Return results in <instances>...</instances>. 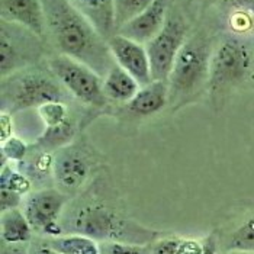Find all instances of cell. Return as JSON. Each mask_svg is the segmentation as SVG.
<instances>
[{
	"label": "cell",
	"instance_id": "16",
	"mask_svg": "<svg viewBox=\"0 0 254 254\" xmlns=\"http://www.w3.org/2000/svg\"><path fill=\"white\" fill-rule=\"evenodd\" d=\"M54 163L56 153L31 144L29 154L22 163L16 164V169L29 177L34 185L51 188L47 183H54Z\"/></svg>",
	"mask_w": 254,
	"mask_h": 254
},
{
	"label": "cell",
	"instance_id": "31",
	"mask_svg": "<svg viewBox=\"0 0 254 254\" xmlns=\"http://www.w3.org/2000/svg\"><path fill=\"white\" fill-rule=\"evenodd\" d=\"M203 240V254H219V238L215 233L208 234Z\"/></svg>",
	"mask_w": 254,
	"mask_h": 254
},
{
	"label": "cell",
	"instance_id": "24",
	"mask_svg": "<svg viewBox=\"0 0 254 254\" xmlns=\"http://www.w3.org/2000/svg\"><path fill=\"white\" fill-rule=\"evenodd\" d=\"M31 151V144H28L23 138L13 135L6 142L0 144V157H1V166L7 163H22Z\"/></svg>",
	"mask_w": 254,
	"mask_h": 254
},
{
	"label": "cell",
	"instance_id": "32",
	"mask_svg": "<svg viewBox=\"0 0 254 254\" xmlns=\"http://www.w3.org/2000/svg\"><path fill=\"white\" fill-rule=\"evenodd\" d=\"M1 254H31L26 244H4L1 246Z\"/></svg>",
	"mask_w": 254,
	"mask_h": 254
},
{
	"label": "cell",
	"instance_id": "10",
	"mask_svg": "<svg viewBox=\"0 0 254 254\" xmlns=\"http://www.w3.org/2000/svg\"><path fill=\"white\" fill-rule=\"evenodd\" d=\"M38 117L44 124L41 132L34 145L48 151H59L71 144L77 134V124L70 111L68 102H51L37 109Z\"/></svg>",
	"mask_w": 254,
	"mask_h": 254
},
{
	"label": "cell",
	"instance_id": "28",
	"mask_svg": "<svg viewBox=\"0 0 254 254\" xmlns=\"http://www.w3.org/2000/svg\"><path fill=\"white\" fill-rule=\"evenodd\" d=\"M212 4L219 6V7H225L227 9V15L233 10L237 9H250L254 10V0H209Z\"/></svg>",
	"mask_w": 254,
	"mask_h": 254
},
{
	"label": "cell",
	"instance_id": "15",
	"mask_svg": "<svg viewBox=\"0 0 254 254\" xmlns=\"http://www.w3.org/2000/svg\"><path fill=\"white\" fill-rule=\"evenodd\" d=\"M169 106V83L154 80L147 86H141L138 93L127 102L122 112L134 119L154 117Z\"/></svg>",
	"mask_w": 254,
	"mask_h": 254
},
{
	"label": "cell",
	"instance_id": "26",
	"mask_svg": "<svg viewBox=\"0 0 254 254\" xmlns=\"http://www.w3.org/2000/svg\"><path fill=\"white\" fill-rule=\"evenodd\" d=\"M180 241L182 237H176V235L157 238L151 244V254H177Z\"/></svg>",
	"mask_w": 254,
	"mask_h": 254
},
{
	"label": "cell",
	"instance_id": "7",
	"mask_svg": "<svg viewBox=\"0 0 254 254\" xmlns=\"http://www.w3.org/2000/svg\"><path fill=\"white\" fill-rule=\"evenodd\" d=\"M44 38L10 22L0 25V71L1 78L37 65L44 56Z\"/></svg>",
	"mask_w": 254,
	"mask_h": 254
},
{
	"label": "cell",
	"instance_id": "23",
	"mask_svg": "<svg viewBox=\"0 0 254 254\" xmlns=\"http://www.w3.org/2000/svg\"><path fill=\"white\" fill-rule=\"evenodd\" d=\"M154 0H114L117 32L128 22L141 15Z\"/></svg>",
	"mask_w": 254,
	"mask_h": 254
},
{
	"label": "cell",
	"instance_id": "1",
	"mask_svg": "<svg viewBox=\"0 0 254 254\" xmlns=\"http://www.w3.org/2000/svg\"><path fill=\"white\" fill-rule=\"evenodd\" d=\"M47 37L60 56L89 65L102 77L115 65L108 41L70 0H42Z\"/></svg>",
	"mask_w": 254,
	"mask_h": 254
},
{
	"label": "cell",
	"instance_id": "22",
	"mask_svg": "<svg viewBox=\"0 0 254 254\" xmlns=\"http://www.w3.org/2000/svg\"><path fill=\"white\" fill-rule=\"evenodd\" d=\"M32 188H34V183L26 175H23L18 169L10 167L9 163L1 166L0 189H9L22 196H28L32 192Z\"/></svg>",
	"mask_w": 254,
	"mask_h": 254
},
{
	"label": "cell",
	"instance_id": "2",
	"mask_svg": "<svg viewBox=\"0 0 254 254\" xmlns=\"http://www.w3.org/2000/svg\"><path fill=\"white\" fill-rule=\"evenodd\" d=\"M214 45L212 38L203 31L188 37L167 80L169 106L172 111H179L193 103L208 92Z\"/></svg>",
	"mask_w": 254,
	"mask_h": 254
},
{
	"label": "cell",
	"instance_id": "25",
	"mask_svg": "<svg viewBox=\"0 0 254 254\" xmlns=\"http://www.w3.org/2000/svg\"><path fill=\"white\" fill-rule=\"evenodd\" d=\"M100 254H151V244L105 241L100 243Z\"/></svg>",
	"mask_w": 254,
	"mask_h": 254
},
{
	"label": "cell",
	"instance_id": "30",
	"mask_svg": "<svg viewBox=\"0 0 254 254\" xmlns=\"http://www.w3.org/2000/svg\"><path fill=\"white\" fill-rule=\"evenodd\" d=\"M13 119L9 112L1 111L0 114V144L6 142L9 138L13 137Z\"/></svg>",
	"mask_w": 254,
	"mask_h": 254
},
{
	"label": "cell",
	"instance_id": "19",
	"mask_svg": "<svg viewBox=\"0 0 254 254\" xmlns=\"http://www.w3.org/2000/svg\"><path fill=\"white\" fill-rule=\"evenodd\" d=\"M0 234L4 244H28L32 240L34 228L22 209H13L1 214Z\"/></svg>",
	"mask_w": 254,
	"mask_h": 254
},
{
	"label": "cell",
	"instance_id": "18",
	"mask_svg": "<svg viewBox=\"0 0 254 254\" xmlns=\"http://www.w3.org/2000/svg\"><path fill=\"white\" fill-rule=\"evenodd\" d=\"M141 89V84L117 63L103 77V93L109 102L127 103Z\"/></svg>",
	"mask_w": 254,
	"mask_h": 254
},
{
	"label": "cell",
	"instance_id": "11",
	"mask_svg": "<svg viewBox=\"0 0 254 254\" xmlns=\"http://www.w3.org/2000/svg\"><path fill=\"white\" fill-rule=\"evenodd\" d=\"M90 176V163L77 147L67 145L56 151L54 188L65 195L76 193Z\"/></svg>",
	"mask_w": 254,
	"mask_h": 254
},
{
	"label": "cell",
	"instance_id": "17",
	"mask_svg": "<svg viewBox=\"0 0 254 254\" xmlns=\"http://www.w3.org/2000/svg\"><path fill=\"white\" fill-rule=\"evenodd\" d=\"M71 4L80 10L103 38L111 39L117 34L114 0H70Z\"/></svg>",
	"mask_w": 254,
	"mask_h": 254
},
{
	"label": "cell",
	"instance_id": "5",
	"mask_svg": "<svg viewBox=\"0 0 254 254\" xmlns=\"http://www.w3.org/2000/svg\"><path fill=\"white\" fill-rule=\"evenodd\" d=\"M71 96L48 68L37 65L1 78V111L10 115L38 109L51 102H68Z\"/></svg>",
	"mask_w": 254,
	"mask_h": 254
},
{
	"label": "cell",
	"instance_id": "4",
	"mask_svg": "<svg viewBox=\"0 0 254 254\" xmlns=\"http://www.w3.org/2000/svg\"><path fill=\"white\" fill-rule=\"evenodd\" d=\"M68 234H81L105 241H122L134 244H153L160 233L145 228L137 222L122 216L105 203L81 205L70 218Z\"/></svg>",
	"mask_w": 254,
	"mask_h": 254
},
{
	"label": "cell",
	"instance_id": "20",
	"mask_svg": "<svg viewBox=\"0 0 254 254\" xmlns=\"http://www.w3.org/2000/svg\"><path fill=\"white\" fill-rule=\"evenodd\" d=\"M44 243L61 254H100V243L81 234H65L45 238Z\"/></svg>",
	"mask_w": 254,
	"mask_h": 254
},
{
	"label": "cell",
	"instance_id": "33",
	"mask_svg": "<svg viewBox=\"0 0 254 254\" xmlns=\"http://www.w3.org/2000/svg\"><path fill=\"white\" fill-rule=\"evenodd\" d=\"M29 253L31 254H61L57 250H54V249H51L50 246H47L44 241H41L39 244L37 246H32L31 249H29Z\"/></svg>",
	"mask_w": 254,
	"mask_h": 254
},
{
	"label": "cell",
	"instance_id": "29",
	"mask_svg": "<svg viewBox=\"0 0 254 254\" xmlns=\"http://www.w3.org/2000/svg\"><path fill=\"white\" fill-rule=\"evenodd\" d=\"M177 254H203V240L182 238Z\"/></svg>",
	"mask_w": 254,
	"mask_h": 254
},
{
	"label": "cell",
	"instance_id": "13",
	"mask_svg": "<svg viewBox=\"0 0 254 254\" xmlns=\"http://www.w3.org/2000/svg\"><path fill=\"white\" fill-rule=\"evenodd\" d=\"M1 20L20 25L41 38L47 37V20L42 0H0Z\"/></svg>",
	"mask_w": 254,
	"mask_h": 254
},
{
	"label": "cell",
	"instance_id": "34",
	"mask_svg": "<svg viewBox=\"0 0 254 254\" xmlns=\"http://www.w3.org/2000/svg\"><path fill=\"white\" fill-rule=\"evenodd\" d=\"M222 254H252V253H246V252H240V250H227Z\"/></svg>",
	"mask_w": 254,
	"mask_h": 254
},
{
	"label": "cell",
	"instance_id": "12",
	"mask_svg": "<svg viewBox=\"0 0 254 254\" xmlns=\"http://www.w3.org/2000/svg\"><path fill=\"white\" fill-rule=\"evenodd\" d=\"M108 45L115 63L125 71H128L141 86H147L154 81L148 53L144 44L115 34L112 38L108 39Z\"/></svg>",
	"mask_w": 254,
	"mask_h": 254
},
{
	"label": "cell",
	"instance_id": "27",
	"mask_svg": "<svg viewBox=\"0 0 254 254\" xmlns=\"http://www.w3.org/2000/svg\"><path fill=\"white\" fill-rule=\"evenodd\" d=\"M23 196L12 192L9 189H0V212H7L13 209H20Z\"/></svg>",
	"mask_w": 254,
	"mask_h": 254
},
{
	"label": "cell",
	"instance_id": "21",
	"mask_svg": "<svg viewBox=\"0 0 254 254\" xmlns=\"http://www.w3.org/2000/svg\"><path fill=\"white\" fill-rule=\"evenodd\" d=\"M227 250H240L254 254V214L246 218L225 237L224 252Z\"/></svg>",
	"mask_w": 254,
	"mask_h": 254
},
{
	"label": "cell",
	"instance_id": "3",
	"mask_svg": "<svg viewBox=\"0 0 254 254\" xmlns=\"http://www.w3.org/2000/svg\"><path fill=\"white\" fill-rule=\"evenodd\" d=\"M254 80V38L227 34L216 41L211 57L208 95L214 106L233 90Z\"/></svg>",
	"mask_w": 254,
	"mask_h": 254
},
{
	"label": "cell",
	"instance_id": "6",
	"mask_svg": "<svg viewBox=\"0 0 254 254\" xmlns=\"http://www.w3.org/2000/svg\"><path fill=\"white\" fill-rule=\"evenodd\" d=\"M48 67L68 95L81 105L100 111L109 106L103 93V77L89 65L59 54L48 61Z\"/></svg>",
	"mask_w": 254,
	"mask_h": 254
},
{
	"label": "cell",
	"instance_id": "9",
	"mask_svg": "<svg viewBox=\"0 0 254 254\" xmlns=\"http://www.w3.org/2000/svg\"><path fill=\"white\" fill-rule=\"evenodd\" d=\"M67 202L68 195L57 188H42L26 196L23 212L34 231L47 238H56L64 233L60 218Z\"/></svg>",
	"mask_w": 254,
	"mask_h": 254
},
{
	"label": "cell",
	"instance_id": "14",
	"mask_svg": "<svg viewBox=\"0 0 254 254\" xmlns=\"http://www.w3.org/2000/svg\"><path fill=\"white\" fill-rule=\"evenodd\" d=\"M169 1L170 0H154L150 7L124 25L117 34L145 45L163 29L169 16Z\"/></svg>",
	"mask_w": 254,
	"mask_h": 254
},
{
	"label": "cell",
	"instance_id": "8",
	"mask_svg": "<svg viewBox=\"0 0 254 254\" xmlns=\"http://www.w3.org/2000/svg\"><path fill=\"white\" fill-rule=\"evenodd\" d=\"M189 37V25L185 18L170 12L163 29L150 42L145 44L153 80L167 81L177 56Z\"/></svg>",
	"mask_w": 254,
	"mask_h": 254
}]
</instances>
